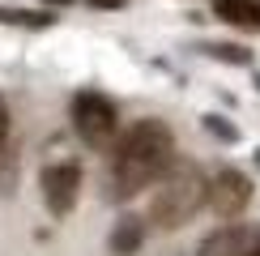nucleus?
Listing matches in <instances>:
<instances>
[{
	"mask_svg": "<svg viewBox=\"0 0 260 256\" xmlns=\"http://www.w3.org/2000/svg\"><path fill=\"white\" fill-rule=\"evenodd\" d=\"M209 133H218V137H235V128H226L218 115H209Z\"/></svg>",
	"mask_w": 260,
	"mask_h": 256,
	"instance_id": "12",
	"label": "nucleus"
},
{
	"mask_svg": "<svg viewBox=\"0 0 260 256\" xmlns=\"http://www.w3.org/2000/svg\"><path fill=\"white\" fill-rule=\"evenodd\" d=\"M175 158V137L162 120H137L128 133L115 141V158L107 171V188L115 201H128L137 192L154 188V179L171 167Z\"/></svg>",
	"mask_w": 260,
	"mask_h": 256,
	"instance_id": "1",
	"label": "nucleus"
},
{
	"mask_svg": "<svg viewBox=\"0 0 260 256\" xmlns=\"http://www.w3.org/2000/svg\"><path fill=\"white\" fill-rule=\"evenodd\" d=\"M0 26H26V30H43V26H51V13H30V9H0Z\"/></svg>",
	"mask_w": 260,
	"mask_h": 256,
	"instance_id": "9",
	"label": "nucleus"
},
{
	"mask_svg": "<svg viewBox=\"0 0 260 256\" xmlns=\"http://www.w3.org/2000/svg\"><path fill=\"white\" fill-rule=\"evenodd\" d=\"M205 192H209V179L201 175V167L171 163L154 179V192H149V222L158 231H175L183 222H192L197 209L205 205Z\"/></svg>",
	"mask_w": 260,
	"mask_h": 256,
	"instance_id": "2",
	"label": "nucleus"
},
{
	"mask_svg": "<svg viewBox=\"0 0 260 256\" xmlns=\"http://www.w3.org/2000/svg\"><path fill=\"white\" fill-rule=\"evenodd\" d=\"M256 256H260V252H256Z\"/></svg>",
	"mask_w": 260,
	"mask_h": 256,
	"instance_id": "14",
	"label": "nucleus"
},
{
	"mask_svg": "<svg viewBox=\"0 0 260 256\" xmlns=\"http://www.w3.org/2000/svg\"><path fill=\"white\" fill-rule=\"evenodd\" d=\"M252 201V179L243 171H218L209 179V192H205V205H209L218 218H239Z\"/></svg>",
	"mask_w": 260,
	"mask_h": 256,
	"instance_id": "4",
	"label": "nucleus"
},
{
	"mask_svg": "<svg viewBox=\"0 0 260 256\" xmlns=\"http://www.w3.org/2000/svg\"><path fill=\"white\" fill-rule=\"evenodd\" d=\"M73 128H77V137L85 145L111 149L115 137H120V111H115V103L107 99V94L81 90L77 99H73Z\"/></svg>",
	"mask_w": 260,
	"mask_h": 256,
	"instance_id": "3",
	"label": "nucleus"
},
{
	"mask_svg": "<svg viewBox=\"0 0 260 256\" xmlns=\"http://www.w3.org/2000/svg\"><path fill=\"white\" fill-rule=\"evenodd\" d=\"M218 60H235V64H247V51L243 47H209Z\"/></svg>",
	"mask_w": 260,
	"mask_h": 256,
	"instance_id": "10",
	"label": "nucleus"
},
{
	"mask_svg": "<svg viewBox=\"0 0 260 256\" xmlns=\"http://www.w3.org/2000/svg\"><path fill=\"white\" fill-rule=\"evenodd\" d=\"M260 252V227H218L209 239L197 248V256H256Z\"/></svg>",
	"mask_w": 260,
	"mask_h": 256,
	"instance_id": "6",
	"label": "nucleus"
},
{
	"mask_svg": "<svg viewBox=\"0 0 260 256\" xmlns=\"http://www.w3.org/2000/svg\"><path fill=\"white\" fill-rule=\"evenodd\" d=\"M43 201H47L51 213H69L81 197V167L77 163H51L43 167Z\"/></svg>",
	"mask_w": 260,
	"mask_h": 256,
	"instance_id": "5",
	"label": "nucleus"
},
{
	"mask_svg": "<svg viewBox=\"0 0 260 256\" xmlns=\"http://www.w3.org/2000/svg\"><path fill=\"white\" fill-rule=\"evenodd\" d=\"M43 5H73V0H43Z\"/></svg>",
	"mask_w": 260,
	"mask_h": 256,
	"instance_id": "13",
	"label": "nucleus"
},
{
	"mask_svg": "<svg viewBox=\"0 0 260 256\" xmlns=\"http://www.w3.org/2000/svg\"><path fill=\"white\" fill-rule=\"evenodd\" d=\"M213 13L239 30H260V0H213Z\"/></svg>",
	"mask_w": 260,
	"mask_h": 256,
	"instance_id": "7",
	"label": "nucleus"
},
{
	"mask_svg": "<svg viewBox=\"0 0 260 256\" xmlns=\"http://www.w3.org/2000/svg\"><path fill=\"white\" fill-rule=\"evenodd\" d=\"M141 243H145V222H141V218L128 213V218L115 222V231H111V252L115 256H133Z\"/></svg>",
	"mask_w": 260,
	"mask_h": 256,
	"instance_id": "8",
	"label": "nucleus"
},
{
	"mask_svg": "<svg viewBox=\"0 0 260 256\" xmlns=\"http://www.w3.org/2000/svg\"><path fill=\"white\" fill-rule=\"evenodd\" d=\"M9 141V107H5V99H0V145Z\"/></svg>",
	"mask_w": 260,
	"mask_h": 256,
	"instance_id": "11",
	"label": "nucleus"
}]
</instances>
